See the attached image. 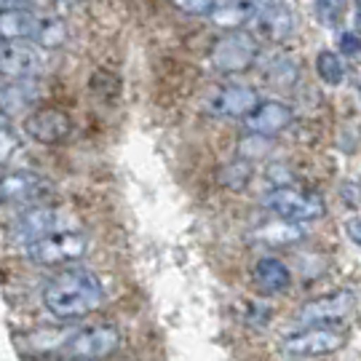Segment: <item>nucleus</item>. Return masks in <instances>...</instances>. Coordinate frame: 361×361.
Listing matches in <instances>:
<instances>
[{
  "mask_svg": "<svg viewBox=\"0 0 361 361\" xmlns=\"http://www.w3.org/2000/svg\"><path fill=\"white\" fill-rule=\"evenodd\" d=\"M19 3H25V0H3V8H16Z\"/></svg>",
  "mask_w": 361,
  "mask_h": 361,
  "instance_id": "2f4dec72",
  "label": "nucleus"
},
{
  "mask_svg": "<svg viewBox=\"0 0 361 361\" xmlns=\"http://www.w3.org/2000/svg\"><path fill=\"white\" fill-rule=\"evenodd\" d=\"M182 13H190V16H207L214 11V0H171Z\"/></svg>",
  "mask_w": 361,
  "mask_h": 361,
  "instance_id": "393cba45",
  "label": "nucleus"
},
{
  "mask_svg": "<svg viewBox=\"0 0 361 361\" xmlns=\"http://www.w3.org/2000/svg\"><path fill=\"white\" fill-rule=\"evenodd\" d=\"M121 329L116 324H94L67 340V353L80 361H99L113 356L121 348Z\"/></svg>",
  "mask_w": 361,
  "mask_h": 361,
  "instance_id": "0eeeda50",
  "label": "nucleus"
},
{
  "mask_svg": "<svg viewBox=\"0 0 361 361\" xmlns=\"http://www.w3.org/2000/svg\"><path fill=\"white\" fill-rule=\"evenodd\" d=\"M255 3H259V6H262V3H271V0H255Z\"/></svg>",
  "mask_w": 361,
  "mask_h": 361,
  "instance_id": "473e14b6",
  "label": "nucleus"
},
{
  "mask_svg": "<svg viewBox=\"0 0 361 361\" xmlns=\"http://www.w3.org/2000/svg\"><path fill=\"white\" fill-rule=\"evenodd\" d=\"M262 207L271 209L273 214L292 222H313L326 214V204L319 193H302L295 188H273L271 193L262 195Z\"/></svg>",
  "mask_w": 361,
  "mask_h": 361,
  "instance_id": "20e7f679",
  "label": "nucleus"
},
{
  "mask_svg": "<svg viewBox=\"0 0 361 361\" xmlns=\"http://www.w3.org/2000/svg\"><path fill=\"white\" fill-rule=\"evenodd\" d=\"M104 300V286L97 273L86 268H70L56 273L43 286V305L56 319H78L97 310Z\"/></svg>",
  "mask_w": 361,
  "mask_h": 361,
  "instance_id": "f257e3e1",
  "label": "nucleus"
},
{
  "mask_svg": "<svg viewBox=\"0 0 361 361\" xmlns=\"http://www.w3.org/2000/svg\"><path fill=\"white\" fill-rule=\"evenodd\" d=\"M73 131V121L65 110L43 107L25 118V134L38 145H59L65 142Z\"/></svg>",
  "mask_w": 361,
  "mask_h": 361,
  "instance_id": "6e6552de",
  "label": "nucleus"
},
{
  "mask_svg": "<svg viewBox=\"0 0 361 361\" xmlns=\"http://www.w3.org/2000/svg\"><path fill=\"white\" fill-rule=\"evenodd\" d=\"M345 345V332L332 326H305L302 332L284 337L281 350L289 359H319Z\"/></svg>",
  "mask_w": 361,
  "mask_h": 361,
  "instance_id": "423d86ee",
  "label": "nucleus"
},
{
  "mask_svg": "<svg viewBox=\"0 0 361 361\" xmlns=\"http://www.w3.org/2000/svg\"><path fill=\"white\" fill-rule=\"evenodd\" d=\"M259 54L257 38L249 35L244 30H231L228 35L212 46L209 51V65L214 67L217 73H225V75H233V73H246L249 67L255 65Z\"/></svg>",
  "mask_w": 361,
  "mask_h": 361,
  "instance_id": "f03ea898",
  "label": "nucleus"
},
{
  "mask_svg": "<svg viewBox=\"0 0 361 361\" xmlns=\"http://www.w3.org/2000/svg\"><path fill=\"white\" fill-rule=\"evenodd\" d=\"M292 13L286 11V8H268V13L259 19V30H262V35H268L271 40H284L289 32H292Z\"/></svg>",
  "mask_w": 361,
  "mask_h": 361,
  "instance_id": "412c9836",
  "label": "nucleus"
},
{
  "mask_svg": "<svg viewBox=\"0 0 361 361\" xmlns=\"http://www.w3.org/2000/svg\"><path fill=\"white\" fill-rule=\"evenodd\" d=\"M3 204H16V207H43L54 198V182L46 180L35 171H8L0 182Z\"/></svg>",
  "mask_w": 361,
  "mask_h": 361,
  "instance_id": "39448f33",
  "label": "nucleus"
},
{
  "mask_svg": "<svg viewBox=\"0 0 361 361\" xmlns=\"http://www.w3.org/2000/svg\"><path fill=\"white\" fill-rule=\"evenodd\" d=\"M40 19L22 8H3L0 13V35L3 40H27L35 38Z\"/></svg>",
  "mask_w": 361,
  "mask_h": 361,
  "instance_id": "dca6fc26",
  "label": "nucleus"
},
{
  "mask_svg": "<svg viewBox=\"0 0 361 361\" xmlns=\"http://www.w3.org/2000/svg\"><path fill=\"white\" fill-rule=\"evenodd\" d=\"M35 99H38V86L30 78H13V83H6L0 91V104H3L6 116L25 110L27 104H32Z\"/></svg>",
  "mask_w": 361,
  "mask_h": 361,
  "instance_id": "a211bd4d",
  "label": "nucleus"
},
{
  "mask_svg": "<svg viewBox=\"0 0 361 361\" xmlns=\"http://www.w3.org/2000/svg\"><path fill=\"white\" fill-rule=\"evenodd\" d=\"M255 281L262 292L268 295H276V292H284L286 286L292 284V273L286 268L281 259H273V257H262L255 265Z\"/></svg>",
  "mask_w": 361,
  "mask_h": 361,
  "instance_id": "f3484780",
  "label": "nucleus"
},
{
  "mask_svg": "<svg viewBox=\"0 0 361 361\" xmlns=\"http://www.w3.org/2000/svg\"><path fill=\"white\" fill-rule=\"evenodd\" d=\"M353 11H356V22L361 25V0H353Z\"/></svg>",
  "mask_w": 361,
  "mask_h": 361,
  "instance_id": "7c9ffc66",
  "label": "nucleus"
},
{
  "mask_svg": "<svg viewBox=\"0 0 361 361\" xmlns=\"http://www.w3.org/2000/svg\"><path fill=\"white\" fill-rule=\"evenodd\" d=\"M89 238L83 233H49L25 246V255L35 265H65L86 255Z\"/></svg>",
  "mask_w": 361,
  "mask_h": 361,
  "instance_id": "7ed1b4c3",
  "label": "nucleus"
},
{
  "mask_svg": "<svg viewBox=\"0 0 361 361\" xmlns=\"http://www.w3.org/2000/svg\"><path fill=\"white\" fill-rule=\"evenodd\" d=\"M295 121L292 107L284 102H259L249 116L244 118V129L252 134H262V137H273V134H281V131Z\"/></svg>",
  "mask_w": 361,
  "mask_h": 361,
  "instance_id": "9b49d317",
  "label": "nucleus"
},
{
  "mask_svg": "<svg viewBox=\"0 0 361 361\" xmlns=\"http://www.w3.org/2000/svg\"><path fill=\"white\" fill-rule=\"evenodd\" d=\"M259 3L255 0H228V3H219L214 6V11L209 13V19L219 27V30H241L246 22H252L257 16Z\"/></svg>",
  "mask_w": 361,
  "mask_h": 361,
  "instance_id": "4468645a",
  "label": "nucleus"
},
{
  "mask_svg": "<svg viewBox=\"0 0 361 361\" xmlns=\"http://www.w3.org/2000/svg\"><path fill=\"white\" fill-rule=\"evenodd\" d=\"M340 51L345 54V56H361V35L356 30H350V32H343L340 35Z\"/></svg>",
  "mask_w": 361,
  "mask_h": 361,
  "instance_id": "a878e982",
  "label": "nucleus"
},
{
  "mask_svg": "<svg viewBox=\"0 0 361 361\" xmlns=\"http://www.w3.org/2000/svg\"><path fill=\"white\" fill-rule=\"evenodd\" d=\"M0 137H3V145H0V153H3V164L8 161V155L19 147V140L11 137V123H8V116L3 113V131H0Z\"/></svg>",
  "mask_w": 361,
  "mask_h": 361,
  "instance_id": "bb28decb",
  "label": "nucleus"
},
{
  "mask_svg": "<svg viewBox=\"0 0 361 361\" xmlns=\"http://www.w3.org/2000/svg\"><path fill=\"white\" fill-rule=\"evenodd\" d=\"M345 231H348L350 241L361 246V217H350L348 225H345Z\"/></svg>",
  "mask_w": 361,
  "mask_h": 361,
  "instance_id": "c756f323",
  "label": "nucleus"
},
{
  "mask_svg": "<svg viewBox=\"0 0 361 361\" xmlns=\"http://www.w3.org/2000/svg\"><path fill=\"white\" fill-rule=\"evenodd\" d=\"M56 225H59L56 209L46 207V204H43V207H30L22 217L16 219V225L11 228V235L16 238V241L30 244V241H38V238H43V235L54 233Z\"/></svg>",
  "mask_w": 361,
  "mask_h": 361,
  "instance_id": "f8f14e48",
  "label": "nucleus"
},
{
  "mask_svg": "<svg viewBox=\"0 0 361 361\" xmlns=\"http://www.w3.org/2000/svg\"><path fill=\"white\" fill-rule=\"evenodd\" d=\"M252 174H255L252 161L241 155V158H235V161H231V164H225V166L219 169L217 182L222 188L233 190V193H241V190H246V185L252 182Z\"/></svg>",
  "mask_w": 361,
  "mask_h": 361,
  "instance_id": "6ab92c4d",
  "label": "nucleus"
},
{
  "mask_svg": "<svg viewBox=\"0 0 361 361\" xmlns=\"http://www.w3.org/2000/svg\"><path fill=\"white\" fill-rule=\"evenodd\" d=\"M356 305V295L348 292V289H340V292H332V295L316 297L302 305L300 310V322L302 324H329V322H340L345 319L350 310Z\"/></svg>",
  "mask_w": 361,
  "mask_h": 361,
  "instance_id": "1a4fd4ad",
  "label": "nucleus"
},
{
  "mask_svg": "<svg viewBox=\"0 0 361 361\" xmlns=\"http://www.w3.org/2000/svg\"><path fill=\"white\" fill-rule=\"evenodd\" d=\"M316 16H319V22L324 27L335 30L340 25V6L335 0H316Z\"/></svg>",
  "mask_w": 361,
  "mask_h": 361,
  "instance_id": "b1692460",
  "label": "nucleus"
},
{
  "mask_svg": "<svg viewBox=\"0 0 361 361\" xmlns=\"http://www.w3.org/2000/svg\"><path fill=\"white\" fill-rule=\"evenodd\" d=\"M343 201H345V207H359L361 204V190L353 182H345V185H343Z\"/></svg>",
  "mask_w": 361,
  "mask_h": 361,
  "instance_id": "c85d7f7f",
  "label": "nucleus"
},
{
  "mask_svg": "<svg viewBox=\"0 0 361 361\" xmlns=\"http://www.w3.org/2000/svg\"><path fill=\"white\" fill-rule=\"evenodd\" d=\"M295 78H297V67H295V62H292L289 56H281V59L273 65L271 80H273V83H279L281 89H289V86L295 83Z\"/></svg>",
  "mask_w": 361,
  "mask_h": 361,
  "instance_id": "5701e85b",
  "label": "nucleus"
},
{
  "mask_svg": "<svg viewBox=\"0 0 361 361\" xmlns=\"http://www.w3.org/2000/svg\"><path fill=\"white\" fill-rule=\"evenodd\" d=\"M268 182H273V188H286L292 182V171L286 164H271L268 166Z\"/></svg>",
  "mask_w": 361,
  "mask_h": 361,
  "instance_id": "cd10ccee",
  "label": "nucleus"
},
{
  "mask_svg": "<svg viewBox=\"0 0 361 361\" xmlns=\"http://www.w3.org/2000/svg\"><path fill=\"white\" fill-rule=\"evenodd\" d=\"M67 40V27L59 16H46L40 19L38 32H35V43L40 49H62Z\"/></svg>",
  "mask_w": 361,
  "mask_h": 361,
  "instance_id": "aec40b11",
  "label": "nucleus"
},
{
  "mask_svg": "<svg viewBox=\"0 0 361 361\" xmlns=\"http://www.w3.org/2000/svg\"><path fill=\"white\" fill-rule=\"evenodd\" d=\"M316 73H319V78L326 86H340L343 78H345V67H343V62H340V56L335 51L324 49V51L316 54Z\"/></svg>",
  "mask_w": 361,
  "mask_h": 361,
  "instance_id": "4be33fe9",
  "label": "nucleus"
},
{
  "mask_svg": "<svg viewBox=\"0 0 361 361\" xmlns=\"http://www.w3.org/2000/svg\"><path fill=\"white\" fill-rule=\"evenodd\" d=\"M259 104V94L249 86H225L209 99L207 110L219 118H246Z\"/></svg>",
  "mask_w": 361,
  "mask_h": 361,
  "instance_id": "9d476101",
  "label": "nucleus"
},
{
  "mask_svg": "<svg viewBox=\"0 0 361 361\" xmlns=\"http://www.w3.org/2000/svg\"><path fill=\"white\" fill-rule=\"evenodd\" d=\"M0 67H3L6 78H32L40 67V56L32 46H25L19 40H3Z\"/></svg>",
  "mask_w": 361,
  "mask_h": 361,
  "instance_id": "ddd939ff",
  "label": "nucleus"
},
{
  "mask_svg": "<svg viewBox=\"0 0 361 361\" xmlns=\"http://www.w3.org/2000/svg\"><path fill=\"white\" fill-rule=\"evenodd\" d=\"M359 97H361V83H359Z\"/></svg>",
  "mask_w": 361,
  "mask_h": 361,
  "instance_id": "72a5a7b5",
  "label": "nucleus"
},
{
  "mask_svg": "<svg viewBox=\"0 0 361 361\" xmlns=\"http://www.w3.org/2000/svg\"><path fill=\"white\" fill-rule=\"evenodd\" d=\"M252 238H257L262 244H271V246H289V244H297V241H302L305 238V231L292 222V219H273V222H265V225H259L252 231Z\"/></svg>",
  "mask_w": 361,
  "mask_h": 361,
  "instance_id": "2eb2a0df",
  "label": "nucleus"
}]
</instances>
